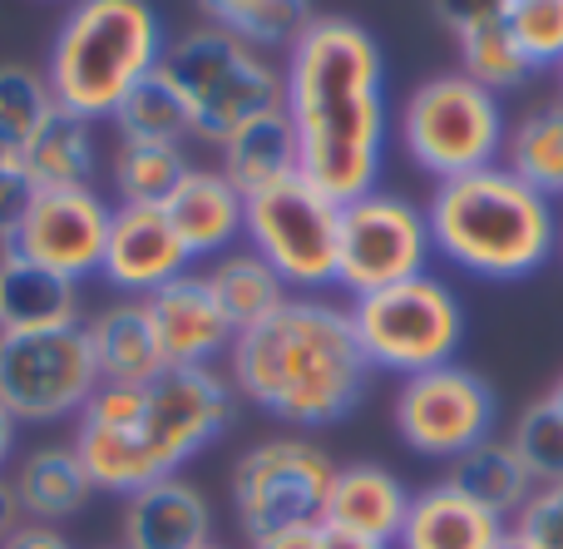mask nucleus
<instances>
[{"mask_svg": "<svg viewBox=\"0 0 563 549\" xmlns=\"http://www.w3.org/2000/svg\"><path fill=\"white\" fill-rule=\"evenodd\" d=\"M35 194H40V184H35V174L25 168V158L0 154V253H5L10 238L20 233V223H25Z\"/></svg>", "mask_w": 563, "mask_h": 549, "instance_id": "e433bc0d", "label": "nucleus"}, {"mask_svg": "<svg viewBox=\"0 0 563 549\" xmlns=\"http://www.w3.org/2000/svg\"><path fill=\"white\" fill-rule=\"evenodd\" d=\"M164 366H223L238 342V327L218 307L203 273H184L144 297Z\"/></svg>", "mask_w": 563, "mask_h": 549, "instance_id": "dca6fc26", "label": "nucleus"}, {"mask_svg": "<svg viewBox=\"0 0 563 549\" xmlns=\"http://www.w3.org/2000/svg\"><path fill=\"white\" fill-rule=\"evenodd\" d=\"M435 257L485 283H519L559 253L554 198L529 188L505 164L445 178L426 204Z\"/></svg>", "mask_w": 563, "mask_h": 549, "instance_id": "20e7f679", "label": "nucleus"}, {"mask_svg": "<svg viewBox=\"0 0 563 549\" xmlns=\"http://www.w3.org/2000/svg\"><path fill=\"white\" fill-rule=\"evenodd\" d=\"M505 535H509L505 515L475 505L450 481H435L410 495V510L396 535V549H499Z\"/></svg>", "mask_w": 563, "mask_h": 549, "instance_id": "6ab92c4d", "label": "nucleus"}, {"mask_svg": "<svg viewBox=\"0 0 563 549\" xmlns=\"http://www.w3.org/2000/svg\"><path fill=\"white\" fill-rule=\"evenodd\" d=\"M158 69L184 95L194 139L208 149H223L243 124L273 114L287 99L282 59L247 45L243 35H233L223 25H198L174 35Z\"/></svg>", "mask_w": 563, "mask_h": 549, "instance_id": "423d86ee", "label": "nucleus"}, {"mask_svg": "<svg viewBox=\"0 0 563 549\" xmlns=\"http://www.w3.org/2000/svg\"><path fill=\"white\" fill-rule=\"evenodd\" d=\"M390 416H396V436L410 451L426 455V461L450 465L495 436L499 406L485 376L450 362V366H435V372L406 376L396 386Z\"/></svg>", "mask_w": 563, "mask_h": 549, "instance_id": "ddd939ff", "label": "nucleus"}, {"mask_svg": "<svg viewBox=\"0 0 563 549\" xmlns=\"http://www.w3.org/2000/svg\"><path fill=\"white\" fill-rule=\"evenodd\" d=\"M317 540H321V549H396V545H380V540H366V535H351V530H336V525H317Z\"/></svg>", "mask_w": 563, "mask_h": 549, "instance_id": "79ce46f5", "label": "nucleus"}, {"mask_svg": "<svg viewBox=\"0 0 563 549\" xmlns=\"http://www.w3.org/2000/svg\"><path fill=\"white\" fill-rule=\"evenodd\" d=\"M460 75H470L475 85H485L489 95H505V89H519L529 79V59L525 50L515 45V35L505 30V15L485 20V25L460 30Z\"/></svg>", "mask_w": 563, "mask_h": 549, "instance_id": "473e14b6", "label": "nucleus"}, {"mask_svg": "<svg viewBox=\"0 0 563 549\" xmlns=\"http://www.w3.org/2000/svg\"><path fill=\"white\" fill-rule=\"evenodd\" d=\"M445 481L455 485V491H465L475 505L505 515V520H515V515L525 510V501L539 485L534 475H529V465L519 461V451L509 446V436H489V441H479L475 451H465L460 461H450Z\"/></svg>", "mask_w": 563, "mask_h": 549, "instance_id": "393cba45", "label": "nucleus"}, {"mask_svg": "<svg viewBox=\"0 0 563 549\" xmlns=\"http://www.w3.org/2000/svg\"><path fill=\"white\" fill-rule=\"evenodd\" d=\"M198 10H203L208 25L233 30L267 55H277V50L287 55L301 30L317 20L311 0H198Z\"/></svg>", "mask_w": 563, "mask_h": 549, "instance_id": "c85d7f7f", "label": "nucleus"}, {"mask_svg": "<svg viewBox=\"0 0 563 549\" xmlns=\"http://www.w3.org/2000/svg\"><path fill=\"white\" fill-rule=\"evenodd\" d=\"M435 243H430V218L416 198L396 188H371V194L341 204V257L336 287L351 297L396 287L406 277L430 273Z\"/></svg>", "mask_w": 563, "mask_h": 549, "instance_id": "9b49d317", "label": "nucleus"}, {"mask_svg": "<svg viewBox=\"0 0 563 549\" xmlns=\"http://www.w3.org/2000/svg\"><path fill=\"white\" fill-rule=\"evenodd\" d=\"M20 525H25V505H20V495H15V481L0 471V545H5Z\"/></svg>", "mask_w": 563, "mask_h": 549, "instance_id": "ea45409f", "label": "nucleus"}, {"mask_svg": "<svg viewBox=\"0 0 563 549\" xmlns=\"http://www.w3.org/2000/svg\"><path fill=\"white\" fill-rule=\"evenodd\" d=\"M505 134L509 124L499 95H489L485 85H475L460 69L430 75L400 105V144L435 184L499 164Z\"/></svg>", "mask_w": 563, "mask_h": 549, "instance_id": "6e6552de", "label": "nucleus"}, {"mask_svg": "<svg viewBox=\"0 0 563 549\" xmlns=\"http://www.w3.org/2000/svg\"><path fill=\"white\" fill-rule=\"evenodd\" d=\"M164 213L188 243L194 263H213L243 243V194L223 178V168L188 164L178 188L164 198Z\"/></svg>", "mask_w": 563, "mask_h": 549, "instance_id": "a211bd4d", "label": "nucleus"}, {"mask_svg": "<svg viewBox=\"0 0 563 549\" xmlns=\"http://www.w3.org/2000/svg\"><path fill=\"white\" fill-rule=\"evenodd\" d=\"M509 446L519 451V461L529 465V475H534L539 485L563 481V411L549 396H539V402H529L525 411H519L515 431H509Z\"/></svg>", "mask_w": 563, "mask_h": 549, "instance_id": "72a5a7b5", "label": "nucleus"}, {"mask_svg": "<svg viewBox=\"0 0 563 549\" xmlns=\"http://www.w3.org/2000/svg\"><path fill=\"white\" fill-rule=\"evenodd\" d=\"M499 549H534V545H529V540H525V535H519V530H509L505 540H499Z\"/></svg>", "mask_w": 563, "mask_h": 549, "instance_id": "c03bdc74", "label": "nucleus"}, {"mask_svg": "<svg viewBox=\"0 0 563 549\" xmlns=\"http://www.w3.org/2000/svg\"><path fill=\"white\" fill-rule=\"evenodd\" d=\"M203 549H228V545H203Z\"/></svg>", "mask_w": 563, "mask_h": 549, "instance_id": "de8ad7c7", "label": "nucleus"}, {"mask_svg": "<svg viewBox=\"0 0 563 549\" xmlns=\"http://www.w3.org/2000/svg\"><path fill=\"white\" fill-rule=\"evenodd\" d=\"M223 372L238 402L291 431L346 421L371 386V362L351 332V312L307 293H291L273 317L238 332Z\"/></svg>", "mask_w": 563, "mask_h": 549, "instance_id": "7ed1b4c3", "label": "nucleus"}, {"mask_svg": "<svg viewBox=\"0 0 563 549\" xmlns=\"http://www.w3.org/2000/svg\"><path fill=\"white\" fill-rule=\"evenodd\" d=\"M301 178L331 204L371 194L386 164V55L361 20L317 15L282 55Z\"/></svg>", "mask_w": 563, "mask_h": 549, "instance_id": "f257e3e1", "label": "nucleus"}, {"mask_svg": "<svg viewBox=\"0 0 563 549\" xmlns=\"http://www.w3.org/2000/svg\"><path fill=\"white\" fill-rule=\"evenodd\" d=\"M243 243L287 283V293L327 297V287H336L341 204L297 174L243 198Z\"/></svg>", "mask_w": 563, "mask_h": 549, "instance_id": "9d476101", "label": "nucleus"}, {"mask_svg": "<svg viewBox=\"0 0 563 549\" xmlns=\"http://www.w3.org/2000/svg\"><path fill=\"white\" fill-rule=\"evenodd\" d=\"M238 392L223 366H168L139 386H99L75 416V455L95 491L119 495L184 475L194 455L238 421Z\"/></svg>", "mask_w": 563, "mask_h": 549, "instance_id": "f03ea898", "label": "nucleus"}, {"mask_svg": "<svg viewBox=\"0 0 563 549\" xmlns=\"http://www.w3.org/2000/svg\"><path fill=\"white\" fill-rule=\"evenodd\" d=\"M85 322L79 283L0 253V332H55Z\"/></svg>", "mask_w": 563, "mask_h": 549, "instance_id": "4be33fe9", "label": "nucleus"}, {"mask_svg": "<svg viewBox=\"0 0 563 549\" xmlns=\"http://www.w3.org/2000/svg\"><path fill=\"white\" fill-rule=\"evenodd\" d=\"M109 218H114V204H104L99 188H40L20 233L10 238L5 257L45 267L69 283H85L104 263Z\"/></svg>", "mask_w": 563, "mask_h": 549, "instance_id": "4468645a", "label": "nucleus"}, {"mask_svg": "<svg viewBox=\"0 0 563 549\" xmlns=\"http://www.w3.org/2000/svg\"><path fill=\"white\" fill-rule=\"evenodd\" d=\"M499 164L544 198H563V99L544 109H529L505 134Z\"/></svg>", "mask_w": 563, "mask_h": 549, "instance_id": "cd10ccee", "label": "nucleus"}, {"mask_svg": "<svg viewBox=\"0 0 563 549\" xmlns=\"http://www.w3.org/2000/svg\"><path fill=\"white\" fill-rule=\"evenodd\" d=\"M559 95H563V65H559Z\"/></svg>", "mask_w": 563, "mask_h": 549, "instance_id": "49530a36", "label": "nucleus"}, {"mask_svg": "<svg viewBox=\"0 0 563 549\" xmlns=\"http://www.w3.org/2000/svg\"><path fill=\"white\" fill-rule=\"evenodd\" d=\"M509 530H519L534 549H563V481L534 485V495L509 520Z\"/></svg>", "mask_w": 563, "mask_h": 549, "instance_id": "c9c22d12", "label": "nucleus"}, {"mask_svg": "<svg viewBox=\"0 0 563 549\" xmlns=\"http://www.w3.org/2000/svg\"><path fill=\"white\" fill-rule=\"evenodd\" d=\"M25 168L35 174L40 188H95V178H99L95 124L59 109V114L40 129L35 144H30Z\"/></svg>", "mask_w": 563, "mask_h": 549, "instance_id": "bb28decb", "label": "nucleus"}, {"mask_svg": "<svg viewBox=\"0 0 563 549\" xmlns=\"http://www.w3.org/2000/svg\"><path fill=\"white\" fill-rule=\"evenodd\" d=\"M15 495L25 505V520L35 525H65L85 510V501L95 495L85 461L75 455V446H35L10 465Z\"/></svg>", "mask_w": 563, "mask_h": 549, "instance_id": "5701e85b", "label": "nucleus"}, {"mask_svg": "<svg viewBox=\"0 0 563 549\" xmlns=\"http://www.w3.org/2000/svg\"><path fill=\"white\" fill-rule=\"evenodd\" d=\"M213 545V505L188 475H168L124 495L119 549H203Z\"/></svg>", "mask_w": 563, "mask_h": 549, "instance_id": "f3484780", "label": "nucleus"}, {"mask_svg": "<svg viewBox=\"0 0 563 549\" xmlns=\"http://www.w3.org/2000/svg\"><path fill=\"white\" fill-rule=\"evenodd\" d=\"M59 114L55 95L45 85V69L0 65V154L25 158L40 129Z\"/></svg>", "mask_w": 563, "mask_h": 549, "instance_id": "2f4dec72", "label": "nucleus"}, {"mask_svg": "<svg viewBox=\"0 0 563 549\" xmlns=\"http://www.w3.org/2000/svg\"><path fill=\"white\" fill-rule=\"evenodd\" d=\"M346 312L371 372H390L400 382L450 366L465 347V303L435 267L380 293L351 297Z\"/></svg>", "mask_w": 563, "mask_h": 549, "instance_id": "0eeeda50", "label": "nucleus"}, {"mask_svg": "<svg viewBox=\"0 0 563 549\" xmlns=\"http://www.w3.org/2000/svg\"><path fill=\"white\" fill-rule=\"evenodd\" d=\"M218 168H223V178L243 198L297 178L301 154H297V129H291L287 109H273V114H263V119L238 129V134L218 149Z\"/></svg>", "mask_w": 563, "mask_h": 549, "instance_id": "b1692460", "label": "nucleus"}, {"mask_svg": "<svg viewBox=\"0 0 563 549\" xmlns=\"http://www.w3.org/2000/svg\"><path fill=\"white\" fill-rule=\"evenodd\" d=\"M184 273H194V253L178 238V228L168 223L164 204H114L99 277L119 297H139L144 303L148 293L168 287Z\"/></svg>", "mask_w": 563, "mask_h": 549, "instance_id": "2eb2a0df", "label": "nucleus"}, {"mask_svg": "<svg viewBox=\"0 0 563 549\" xmlns=\"http://www.w3.org/2000/svg\"><path fill=\"white\" fill-rule=\"evenodd\" d=\"M164 20L148 0H69L45 55V85L65 114L109 119L164 59Z\"/></svg>", "mask_w": 563, "mask_h": 549, "instance_id": "39448f33", "label": "nucleus"}, {"mask_svg": "<svg viewBox=\"0 0 563 549\" xmlns=\"http://www.w3.org/2000/svg\"><path fill=\"white\" fill-rule=\"evenodd\" d=\"M99 392L85 322L55 332H0V406L20 426L75 421Z\"/></svg>", "mask_w": 563, "mask_h": 549, "instance_id": "f8f14e48", "label": "nucleus"}, {"mask_svg": "<svg viewBox=\"0 0 563 549\" xmlns=\"http://www.w3.org/2000/svg\"><path fill=\"white\" fill-rule=\"evenodd\" d=\"M203 277H208L218 307L228 312V322H233L238 332H247V327H257L263 317H273L291 297L287 283H282L247 243H238V248H228L223 257H213V263L203 267Z\"/></svg>", "mask_w": 563, "mask_h": 549, "instance_id": "a878e982", "label": "nucleus"}, {"mask_svg": "<svg viewBox=\"0 0 563 549\" xmlns=\"http://www.w3.org/2000/svg\"><path fill=\"white\" fill-rule=\"evenodd\" d=\"M85 337H89L99 386H139V382H154L158 372H168L154 322H148V307L139 297H119V303L89 312Z\"/></svg>", "mask_w": 563, "mask_h": 549, "instance_id": "aec40b11", "label": "nucleus"}, {"mask_svg": "<svg viewBox=\"0 0 563 549\" xmlns=\"http://www.w3.org/2000/svg\"><path fill=\"white\" fill-rule=\"evenodd\" d=\"M505 30L534 69L563 65V0H509Z\"/></svg>", "mask_w": 563, "mask_h": 549, "instance_id": "f704fd0d", "label": "nucleus"}, {"mask_svg": "<svg viewBox=\"0 0 563 549\" xmlns=\"http://www.w3.org/2000/svg\"><path fill=\"white\" fill-rule=\"evenodd\" d=\"M188 174V149L164 139H119L109 158V184L119 188V204H164Z\"/></svg>", "mask_w": 563, "mask_h": 549, "instance_id": "c756f323", "label": "nucleus"}, {"mask_svg": "<svg viewBox=\"0 0 563 549\" xmlns=\"http://www.w3.org/2000/svg\"><path fill=\"white\" fill-rule=\"evenodd\" d=\"M0 549H75V545H69V535L59 530V525H35V520H25Z\"/></svg>", "mask_w": 563, "mask_h": 549, "instance_id": "58836bf2", "label": "nucleus"}, {"mask_svg": "<svg viewBox=\"0 0 563 549\" xmlns=\"http://www.w3.org/2000/svg\"><path fill=\"white\" fill-rule=\"evenodd\" d=\"M435 6V15L445 20L450 30H470V25H485V20H499L505 15V6L509 0H430Z\"/></svg>", "mask_w": 563, "mask_h": 549, "instance_id": "4c0bfd02", "label": "nucleus"}, {"mask_svg": "<svg viewBox=\"0 0 563 549\" xmlns=\"http://www.w3.org/2000/svg\"><path fill=\"white\" fill-rule=\"evenodd\" d=\"M15 446H20V421L5 411V406H0V471L15 461Z\"/></svg>", "mask_w": 563, "mask_h": 549, "instance_id": "37998d69", "label": "nucleus"}, {"mask_svg": "<svg viewBox=\"0 0 563 549\" xmlns=\"http://www.w3.org/2000/svg\"><path fill=\"white\" fill-rule=\"evenodd\" d=\"M336 461L307 431H277L247 446L228 475V505L247 540L273 530H307L327 520Z\"/></svg>", "mask_w": 563, "mask_h": 549, "instance_id": "1a4fd4ad", "label": "nucleus"}, {"mask_svg": "<svg viewBox=\"0 0 563 549\" xmlns=\"http://www.w3.org/2000/svg\"><path fill=\"white\" fill-rule=\"evenodd\" d=\"M109 124L119 129V139H164V144H188L194 139V119H188L184 95L174 89V79L164 69L144 75L119 109L109 114Z\"/></svg>", "mask_w": 563, "mask_h": 549, "instance_id": "7c9ffc66", "label": "nucleus"}, {"mask_svg": "<svg viewBox=\"0 0 563 549\" xmlns=\"http://www.w3.org/2000/svg\"><path fill=\"white\" fill-rule=\"evenodd\" d=\"M406 510H410V491L396 471H386L376 461H351V465H336V481H331V495H327V520L321 525L396 545Z\"/></svg>", "mask_w": 563, "mask_h": 549, "instance_id": "412c9836", "label": "nucleus"}, {"mask_svg": "<svg viewBox=\"0 0 563 549\" xmlns=\"http://www.w3.org/2000/svg\"><path fill=\"white\" fill-rule=\"evenodd\" d=\"M549 402H554V406H559V411H563V376H559V382H554V392H549Z\"/></svg>", "mask_w": 563, "mask_h": 549, "instance_id": "a18cd8bd", "label": "nucleus"}, {"mask_svg": "<svg viewBox=\"0 0 563 549\" xmlns=\"http://www.w3.org/2000/svg\"><path fill=\"white\" fill-rule=\"evenodd\" d=\"M247 549H321V540H317V525H307V530L257 535V540H247Z\"/></svg>", "mask_w": 563, "mask_h": 549, "instance_id": "a19ab883", "label": "nucleus"}]
</instances>
